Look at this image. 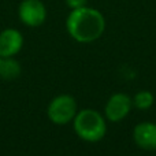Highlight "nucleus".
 <instances>
[{
  "instance_id": "nucleus-5",
  "label": "nucleus",
  "mask_w": 156,
  "mask_h": 156,
  "mask_svg": "<svg viewBox=\"0 0 156 156\" xmlns=\"http://www.w3.org/2000/svg\"><path fill=\"white\" fill-rule=\"evenodd\" d=\"M133 101L127 94L125 93H115L110 97L105 105V115L111 122H119L126 118L127 114L132 110Z\"/></svg>"
},
{
  "instance_id": "nucleus-9",
  "label": "nucleus",
  "mask_w": 156,
  "mask_h": 156,
  "mask_svg": "<svg viewBox=\"0 0 156 156\" xmlns=\"http://www.w3.org/2000/svg\"><path fill=\"white\" fill-rule=\"evenodd\" d=\"M154 104V94L148 90H141L134 96V105L140 110H148Z\"/></svg>"
},
{
  "instance_id": "nucleus-7",
  "label": "nucleus",
  "mask_w": 156,
  "mask_h": 156,
  "mask_svg": "<svg viewBox=\"0 0 156 156\" xmlns=\"http://www.w3.org/2000/svg\"><path fill=\"white\" fill-rule=\"evenodd\" d=\"M133 138L140 148L147 151L156 149V123L143 122L134 127Z\"/></svg>"
},
{
  "instance_id": "nucleus-10",
  "label": "nucleus",
  "mask_w": 156,
  "mask_h": 156,
  "mask_svg": "<svg viewBox=\"0 0 156 156\" xmlns=\"http://www.w3.org/2000/svg\"><path fill=\"white\" fill-rule=\"evenodd\" d=\"M86 2H88V0H66V4H67L71 10H76V8L85 7Z\"/></svg>"
},
{
  "instance_id": "nucleus-3",
  "label": "nucleus",
  "mask_w": 156,
  "mask_h": 156,
  "mask_svg": "<svg viewBox=\"0 0 156 156\" xmlns=\"http://www.w3.org/2000/svg\"><path fill=\"white\" fill-rule=\"evenodd\" d=\"M77 115V103L69 94L55 97L48 105V116L54 123L66 125Z\"/></svg>"
},
{
  "instance_id": "nucleus-2",
  "label": "nucleus",
  "mask_w": 156,
  "mask_h": 156,
  "mask_svg": "<svg viewBox=\"0 0 156 156\" xmlns=\"http://www.w3.org/2000/svg\"><path fill=\"white\" fill-rule=\"evenodd\" d=\"M74 130L88 143L100 141L105 134L104 118L94 110H82L74 116Z\"/></svg>"
},
{
  "instance_id": "nucleus-8",
  "label": "nucleus",
  "mask_w": 156,
  "mask_h": 156,
  "mask_svg": "<svg viewBox=\"0 0 156 156\" xmlns=\"http://www.w3.org/2000/svg\"><path fill=\"white\" fill-rule=\"evenodd\" d=\"M21 73V66L11 58H2L0 62V77L4 80H14Z\"/></svg>"
},
{
  "instance_id": "nucleus-4",
  "label": "nucleus",
  "mask_w": 156,
  "mask_h": 156,
  "mask_svg": "<svg viewBox=\"0 0 156 156\" xmlns=\"http://www.w3.org/2000/svg\"><path fill=\"white\" fill-rule=\"evenodd\" d=\"M19 19L25 25L32 27H37L44 23L47 18L45 5L41 0H23L19 4Z\"/></svg>"
},
{
  "instance_id": "nucleus-1",
  "label": "nucleus",
  "mask_w": 156,
  "mask_h": 156,
  "mask_svg": "<svg viewBox=\"0 0 156 156\" xmlns=\"http://www.w3.org/2000/svg\"><path fill=\"white\" fill-rule=\"evenodd\" d=\"M67 32L78 43H92L100 38L105 29V21L101 12L90 7L76 8L66 21Z\"/></svg>"
},
{
  "instance_id": "nucleus-6",
  "label": "nucleus",
  "mask_w": 156,
  "mask_h": 156,
  "mask_svg": "<svg viewBox=\"0 0 156 156\" xmlns=\"http://www.w3.org/2000/svg\"><path fill=\"white\" fill-rule=\"evenodd\" d=\"M23 37L15 29H5L0 33V58H12L21 51Z\"/></svg>"
},
{
  "instance_id": "nucleus-11",
  "label": "nucleus",
  "mask_w": 156,
  "mask_h": 156,
  "mask_svg": "<svg viewBox=\"0 0 156 156\" xmlns=\"http://www.w3.org/2000/svg\"><path fill=\"white\" fill-rule=\"evenodd\" d=\"M0 62H2V58H0Z\"/></svg>"
}]
</instances>
